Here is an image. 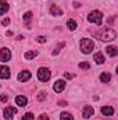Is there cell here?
<instances>
[{
  "label": "cell",
  "mask_w": 118,
  "mask_h": 120,
  "mask_svg": "<svg viewBox=\"0 0 118 120\" xmlns=\"http://www.w3.org/2000/svg\"><path fill=\"white\" fill-rule=\"evenodd\" d=\"M93 113H94V110H93L92 106H85V108H83V112H82V116H83L85 119H89V117L93 116Z\"/></svg>",
  "instance_id": "obj_9"
},
{
  "label": "cell",
  "mask_w": 118,
  "mask_h": 120,
  "mask_svg": "<svg viewBox=\"0 0 118 120\" xmlns=\"http://www.w3.org/2000/svg\"><path fill=\"white\" fill-rule=\"evenodd\" d=\"M117 74H118V67H117Z\"/></svg>",
  "instance_id": "obj_31"
},
{
  "label": "cell",
  "mask_w": 118,
  "mask_h": 120,
  "mask_svg": "<svg viewBox=\"0 0 118 120\" xmlns=\"http://www.w3.org/2000/svg\"><path fill=\"white\" fill-rule=\"evenodd\" d=\"M0 60L3 61V63H6V61H8V60H11V52L7 49V48H3L1 49V55H0Z\"/></svg>",
  "instance_id": "obj_6"
},
{
  "label": "cell",
  "mask_w": 118,
  "mask_h": 120,
  "mask_svg": "<svg viewBox=\"0 0 118 120\" xmlns=\"http://www.w3.org/2000/svg\"><path fill=\"white\" fill-rule=\"evenodd\" d=\"M0 4H1V14H6V11L8 10V4L6 1H1Z\"/></svg>",
  "instance_id": "obj_20"
},
{
  "label": "cell",
  "mask_w": 118,
  "mask_h": 120,
  "mask_svg": "<svg viewBox=\"0 0 118 120\" xmlns=\"http://www.w3.org/2000/svg\"><path fill=\"white\" fill-rule=\"evenodd\" d=\"M36 41H38L39 43H45V42H46V38H45V36H38Z\"/></svg>",
  "instance_id": "obj_25"
},
{
  "label": "cell",
  "mask_w": 118,
  "mask_h": 120,
  "mask_svg": "<svg viewBox=\"0 0 118 120\" xmlns=\"http://www.w3.org/2000/svg\"><path fill=\"white\" fill-rule=\"evenodd\" d=\"M101 113H103V116L110 117V116L114 115V109H113L111 106H103V108H101Z\"/></svg>",
  "instance_id": "obj_12"
},
{
  "label": "cell",
  "mask_w": 118,
  "mask_h": 120,
  "mask_svg": "<svg viewBox=\"0 0 118 120\" xmlns=\"http://www.w3.org/2000/svg\"><path fill=\"white\" fill-rule=\"evenodd\" d=\"M79 46H81L82 53H85V55L90 53V52L94 49V43H93V41H90V39H88V38H83V39L81 41Z\"/></svg>",
  "instance_id": "obj_2"
},
{
  "label": "cell",
  "mask_w": 118,
  "mask_h": 120,
  "mask_svg": "<svg viewBox=\"0 0 118 120\" xmlns=\"http://www.w3.org/2000/svg\"><path fill=\"white\" fill-rule=\"evenodd\" d=\"M36 56H38V52H36V50H28V52H25L24 59L25 60H31V59H35Z\"/></svg>",
  "instance_id": "obj_14"
},
{
  "label": "cell",
  "mask_w": 118,
  "mask_h": 120,
  "mask_svg": "<svg viewBox=\"0 0 118 120\" xmlns=\"http://www.w3.org/2000/svg\"><path fill=\"white\" fill-rule=\"evenodd\" d=\"M106 52H107L110 56H113V57L118 55V49L115 46H107V48H106Z\"/></svg>",
  "instance_id": "obj_15"
},
{
  "label": "cell",
  "mask_w": 118,
  "mask_h": 120,
  "mask_svg": "<svg viewBox=\"0 0 118 120\" xmlns=\"http://www.w3.org/2000/svg\"><path fill=\"white\" fill-rule=\"evenodd\" d=\"M39 120H49V116H46V115H40V116H39Z\"/></svg>",
  "instance_id": "obj_27"
},
{
  "label": "cell",
  "mask_w": 118,
  "mask_h": 120,
  "mask_svg": "<svg viewBox=\"0 0 118 120\" xmlns=\"http://www.w3.org/2000/svg\"><path fill=\"white\" fill-rule=\"evenodd\" d=\"M6 101H7V95H6V94H3V95H1V102L4 103Z\"/></svg>",
  "instance_id": "obj_29"
},
{
  "label": "cell",
  "mask_w": 118,
  "mask_h": 120,
  "mask_svg": "<svg viewBox=\"0 0 118 120\" xmlns=\"http://www.w3.org/2000/svg\"><path fill=\"white\" fill-rule=\"evenodd\" d=\"M15 103H17L18 106L24 108V106H27V103H28V99H27L25 96H22V95H18V96L15 98Z\"/></svg>",
  "instance_id": "obj_11"
},
{
  "label": "cell",
  "mask_w": 118,
  "mask_h": 120,
  "mask_svg": "<svg viewBox=\"0 0 118 120\" xmlns=\"http://www.w3.org/2000/svg\"><path fill=\"white\" fill-rule=\"evenodd\" d=\"M18 81H21V82H25V81H28L31 78V73L29 71H21L20 74H18Z\"/></svg>",
  "instance_id": "obj_10"
},
{
  "label": "cell",
  "mask_w": 118,
  "mask_h": 120,
  "mask_svg": "<svg viewBox=\"0 0 118 120\" xmlns=\"http://www.w3.org/2000/svg\"><path fill=\"white\" fill-rule=\"evenodd\" d=\"M115 36H117L115 31L113 30V28H110V27H104V28H101V30L97 32V38H99L100 41H103V42L114 41Z\"/></svg>",
  "instance_id": "obj_1"
},
{
  "label": "cell",
  "mask_w": 118,
  "mask_h": 120,
  "mask_svg": "<svg viewBox=\"0 0 118 120\" xmlns=\"http://www.w3.org/2000/svg\"><path fill=\"white\" fill-rule=\"evenodd\" d=\"M50 77H52V74H50V70H49V68L40 67V68L38 70V78H39V81L46 82V81L50 80Z\"/></svg>",
  "instance_id": "obj_4"
},
{
  "label": "cell",
  "mask_w": 118,
  "mask_h": 120,
  "mask_svg": "<svg viewBox=\"0 0 118 120\" xmlns=\"http://www.w3.org/2000/svg\"><path fill=\"white\" fill-rule=\"evenodd\" d=\"M90 66H89V63L86 61H82V63H79V68H89Z\"/></svg>",
  "instance_id": "obj_23"
},
{
  "label": "cell",
  "mask_w": 118,
  "mask_h": 120,
  "mask_svg": "<svg viewBox=\"0 0 118 120\" xmlns=\"http://www.w3.org/2000/svg\"><path fill=\"white\" fill-rule=\"evenodd\" d=\"M60 120H74V117H72L69 113L62 112V113H61V116H60Z\"/></svg>",
  "instance_id": "obj_19"
},
{
  "label": "cell",
  "mask_w": 118,
  "mask_h": 120,
  "mask_svg": "<svg viewBox=\"0 0 118 120\" xmlns=\"http://www.w3.org/2000/svg\"><path fill=\"white\" fill-rule=\"evenodd\" d=\"M67 27H68V28H69L71 31H75V30H76V27H78V25H76L75 20H68V21H67Z\"/></svg>",
  "instance_id": "obj_18"
},
{
  "label": "cell",
  "mask_w": 118,
  "mask_h": 120,
  "mask_svg": "<svg viewBox=\"0 0 118 120\" xmlns=\"http://www.w3.org/2000/svg\"><path fill=\"white\" fill-rule=\"evenodd\" d=\"M31 18H32V13H31V11H28V13L24 14V20H25V21H28V20H31Z\"/></svg>",
  "instance_id": "obj_24"
},
{
  "label": "cell",
  "mask_w": 118,
  "mask_h": 120,
  "mask_svg": "<svg viewBox=\"0 0 118 120\" xmlns=\"http://www.w3.org/2000/svg\"><path fill=\"white\" fill-rule=\"evenodd\" d=\"M100 81H101V82H110V81H111V74H110V73H103V74H100Z\"/></svg>",
  "instance_id": "obj_16"
},
{
  "label": "cell",
  "mask_w": 118,
  "mask_h": 120,
  "mask_svg": "<svg viewBox=\"0 0 118 120\" xmlns=\"http://www.w3.org/2000/svg\"><path fill=\"white\" fill-rule=\"evenodd\" d=\"M88 21H89V22H94V24H97V25H101L103 14H101L100 11L94 10V11H92V13L88 15Z\"/></svg>",
  "instance_id": "obj_3"
},
{
  "label": "cell",
  "mask_w": 118,
  "mask_h": 120,
  "mask_svg": "<svg viewBox=\"0 0 118 120\" xmlns=\"http://www.w3.org/2000/svg\"><path fill=\"white\" fill-rule=\"evenodd\" d=\"M1 24H3V25H7V24H10V18H4Z\"/></svg>",
  "instance_id": "obj_28"
},
{
  "label": "cell",
  "mask_w": 118,
  "mask_h": 120,
  "mask_svg": "<svg viewBox=\"0 0 118 120\" xmlns=\"http://www.w3.org/2000/svg\"><path fill=\"white\" fill-rule=\"evenodd\" d=\"M93 59H94V61H96L97 64H103V63H104V56H103L100 52H99V53H94V57H93Z\"/></svg>",
  "instance_id": "obj_17"
},
{
  "label": "cell",
  "mask_w": 118,
  "mask_h": 120,
  "mask_svg": "<svg viewBox=\"0 0 118 120\" xmlns=\"http://www.w3.org/2000/svg\"><path fill=\"white\" fill-rule=\"evenodd\" d=\"M45 99H46V92H39L38 101H45Z\"/></svg>",
  "instance_id": "obj_22"
},
{
  "label": "cell",
  "mask_w": 118,
  "mask_h": 120,
  "mask_svg": "<svg viewBox=\"0 0 118 120\" xmlns=\"http://www.w3.org/2000/svg\"><path fill=\"white\" fill-rule=\"evenodd\" d=\"M64 77H65L67 80H71V78H74V74H71V73H65Z\"/></svg>",
  "instance_id": "obj_26"
},
{
  "label": "cell",
  "mask_w": 118,
  "mask_h": 120,
  "mask_svg": "<svg viewBox=\"0 0 118 120\" xmlns=\"http://www.w3.org/2000/svg\"><path fill=\"white\" fill-rule=\"evenodd\" d=\"M0 77H1L3 80L8 78V77H10V68H8V67H6V66H3V67L0 68Z\"/></svg>",
  "instance_id": "obj_13"
},
{
  "label": "cell",
  "mask_w": 118,
  "mask_h": 120,
  "mask_svg": "<svg viewBox=\"0 0 118 120\" xmlns=\"http://www.w3.org/2000/svg\"><path fill=\"white\" fill-rule=\"evenodd\" d=\"M50 13H52V15H56V17L62 15V10L60 8L57 4H52V7H50Z\"/></svg>",
  "instance_id": "obj_8"
},
{
  "label": "cell",
  "mask_w": 118,
  "mask_h": 120,
  "mask_svg": "<svg viewBox=\"0 0 118 120\" xmlns=\"http://www.w3.org/2000/svg\"><path fill=\"white\" fill-rule=\"evenodd\" d=\"M59 105H60V106H65V105H67V103H65V102H62V101H61V102H60Z\"/></svg>",
  "instance_id": "obj_30"
},
{
  "label": "cell",
  "mask_w": 118,
  "mask_h": 120,
  "mask_svg": "<svg viewBox=\"0 0 118 120\" xmlns=\"http://www.w3.org/2000/svg\"><path fill=\"white\" fill-rule=\"evenodd\" d=\"M21 120H35V119H33V115L32 113H25Z\"/></svg>",
  "instance_id": "obj_21"
},
{
  "label": "cell",
  "mask_w": 118,
  "mask_h": 120,
  "mask_svg": "<svg viewBox=\"0 0 118 120\" xmlns=\"http://www.w3.org/2000/svg\"><path fill=\"white\" fill-rule=\"evenodd\" d=\"M17 113V109L15 108H13V106H7V108H4V110H3V116H4V119L10 120L13 119V116Z\"/></svg>",
  "instance_id": "obj_5"
},
{
  "label": "cell",
  "mask_w": 118,
  "mask_h": 120,
  "mask_svg": "<svg viewBox=\"0 0 118 120\" xmlns=\"http://www.w3.org/2000/svg\"><path fill=\"white\" fill-rule=\"evenodd\" d=\"M65 81H62V80H57L56 82H54V85H53V90L56 91V92H62L64 88H65Z\"/></svg>",
  "instance_id": "obj_7"
}]
</instances>
